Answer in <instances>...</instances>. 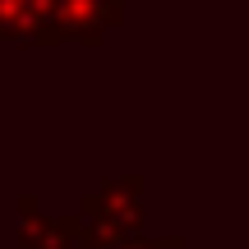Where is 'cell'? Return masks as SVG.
<instances>
[{"label":"cell","mask_w":249,"mask_h":249,"mask_svg":"<svg viewBox=\"0 0 249 249\" xmlns=\"http://www.w3.org/2000/svg\"><path fill=\"white\" fill-rule=\"evenodd\" d=\"M120 18H124V0H55L60 37L83 46H97L107 37V28H116Z\"/></svg>","instance_id":"7a4b0ae2"},{"label":"cell","mask_w":249,"mask_h":249,"mask_svg":"<svg viewBox=\"0 0 249 249\" xmlns=\"http://www.w3.org/2000/svg\"><path fill=\"white\" fill-rule=\"evenodd\" d=\"M23 9H28V0H0V37L18 42V23H23Z\"/></svg>","instance_id":"277c9868"},{"label":"cell","mask_w":249,"mask_h":249,"mask_svg":"<svg viewBox=\"0 0 249 249\" xmlns=\"http://www.w3.org/2000/svg\"><path fill=\"white\" fill-rule=\"evenodd\" d=\"M18 240H14V249H42L46 245V231H51V217L46 213H33V217H18Z\"/></svg>","instance_id":"3957f363"},{"label":"cell","mask_w":249,"mask_h":249,"mask_svg":"<svg viewBox=\"0 0 249 249\" xmlns=\"http://www.w3.org/2000/svg\"><path fill=\"white\" fill-rule=\"evenodd\" d=\"M143 189L148 180L139 171L107 180L102 189H88L79 198V217L102 235L107 245H124L134 235H143Z\"/></svg>","instance_id":"6da1fadb"},{"label":"cell","mask_w":249,"mask_h":249,"mask_svg":"<svg viewBox=\"0 0 249 249\" xmlns=\"http://www.w3.org/2000/svg\"><path fill=\"white\" fill-rule=\"evenodd\" d=\"M14 208H18V217H33V213H42V198H37V194H18Z\"/></svg>","instance_id":"5b68a950"}]
</instances>
